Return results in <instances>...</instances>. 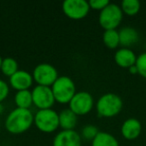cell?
I'll list each match as a JSON object with an SVG mask.
<instances>
[{"label":"cell","instance_id":"cell-1","mask_svg":"<svg viewBox=\"0 0 146 146\" xmlns=\"http://www.w3.org/2000/svg\"><path fill=\"white\" fill-rule=\"evenodd\" d=\"M34 116L29 109L16 108L8 114L5 121V128L12 134H20L31 127Z\"/></svg>","mask_w":146,"mask_h":146},{"label":"cell","instance_id":"cell-2","mask_svg":"<svg viewBox=\"0 0 146 146\" xmlns=\"http://www.w3.org/2000/svg\"><path fill=\"white\" fill-rule=\"evenodd\" d=\"M123 107L122 99L114 93H106L98 99L96 110L102 117H113L121 111Z\"/></svg>","mask_w":146,"mask_h":146},{"label":"cell","instance_id":"cell-3","mask_svg":"<svg viewBox=\"0 0 146 146\" xmlns=\"http://www.w3.org/2000/svg\"><path fill=\"white\" fill-rule=\"evenodd\" d=\"M55 101L59 103H69L75 95V84L71 78L67 76L58 77L51 87Z\"/></svg>","mask_w":146,"mask_h":146},{"label":"cell","instance_id":"cell-4","mask_svg":"<svg viewBox=\"0 0 146 146\" xmlns=\"http://www.w3.org/2000/svg\"><path fill=\"white\" fill-rule=\"evenodd\" d=\"M123 17L121 7L114 3H109L103 10L100 11L99 24L105 30H114L119 26Z\"/></svg>","mask_w":146,"mask_h":146},{"label":"cell","instance_id":"cell-5","mask_svg":"<svg viewBox=\"0 0 146 146\" xmlns=\"http://www.w3.org/2000/svg\"><path fill=\"white\" fill-rule=\"evenodd\" d=\"M34 123L40 131L51 133L59 126V114L52 109L39 110L34 116Z\"/></svg>","mask_w":146,"mask_h":146},{"label":"cell","instance_id":"cell-6","mask_svg":"<svg viewBox=\"0 0 146 146\" xmlns=\"http://www.w3.org/2000/svg\"><path fill=\"white\" fill-rule=\"evenodd\" d=\"M58 78L57 70L54 66L47 63H42L35 67L33 71V79L38 83V85L47 86L53 85Z\"/></svg>","mask_w":146,"mask_h":146},{"label":"cell","instance_id":"cell-7","mask_svg":"<svg viewBox=\"0 0 146 146\" xmlns=\"http://www.w3.org/2000/svg\"><path fill=\"white\" fill-rule=\"evenodd\" d=\"M93 107V98L91 94L85 91L75 93L69 102V109L76 115H85L89 113Z\"/></svg>","mask_w":146,"mask_h":146},{"label":"cell","instance_id":"cell-8","mask_svg":"<svg viewBox=\"0 0 146 146\" xmlns=\"http://www.w3.org/2000/svg\"><path fill=\"white\" fill-rule=\"evenodd\" d=\"M63 12L71 19H82L89 12V3L85 0H65L62 4Z\"/></svg>","mask_w":146,"mask_h":146},{"label":"cell","instance_id":"cell-9","mask_svg":"<svg viewBox=\"0 0 146 146\" xmlns=\"http://www.w3.org/2000/svg\"><path fill=\"white\" fill-rule=\"evenodd\" d=\"M33 104L39 108V110L51 109L55 102V98L53 95L52 89L47 86L38 85L32 91Z\"/></svg>","mask_w":146,"mask_h":146},{"label":"cell","instance_id":"cell-10","mask_svg":"<svg viewBox=\"0 0 146 146\" xmlns=\"http://www.w3.org/2000/svg\"><path fill=\"white\" fill-rule=\"evenodd\" d=\"M53 146H81V138L75 130H62L55 136Z\"/></svg>","mask_w":146,"mask_h":146},{"label":"cell","instance_id":"cell-11","mask_svg":"<svg viewBox=\"0 0 146 146\" xmlns=\"http://www.w3.org/2000/svg\"><path fill=\"white\" fill-rule=\"evenodd\" d=\"M33 82V76L24 70H18L10 77V84L17 91L28 90Z\"/></svg>","mask_w":146,"mask_h":146},{"label":"cell","instance_id":"cell-12","mask_svg":"<svg viewBox=\"0 0 146 146\" xmlns=\"http://www.w3.org/2000/svg\"><path fill=\"white\" fill-rule=\"evenodd\" d=\"M142 125L136 118H128L123 122L121 126V133L125 139L134 140L140 135Z\"/></svg>","mask_w":146,"mask_h":146},{"label":"cell","instance_id":"cell-13","mask_svg":"<svg viewBox=\"0 0 146 146\" xmlns=\"http://www.w3.org/2000/svg\"><path fill=\"white\" fill-rule=\"evenodd\" d=\"M114 59H115V62L118 66L122 67V68L129 69L131 66L135 65L136 60H137V56H136L135 53L131 49L121 48L116 51Z\"/></svg>","mask_w":146,"mask_h":146},{"label":"cell","instance_id":"cell-14","mask_svg":"<svg viewBox=\"0 0 146 146\" xmlns=\"http://www.w3.org/2000/svg\"><path fill=\"white\" fill-rule=\"evenodd\" d=\"M118 32H119V43L124 48L132 46L139 40V34L137 30L132 27H123Z\"/></svg>","mask_w":146,"mask_h":146},{"label":"cell","instance_id":"cell-15","mask_svg":"<svg viewBox=\"0 0 146 146\" xmlns=\"http://www.w3.org/2000/svg\"><path fill=\"white\" fill-rule=\"evenodd\" d=\"M77 124V115L70 109H64L59 114V126L63 130H73Z\"/></svg>","mask_w":146,"mask_h":146},{"label":"cell","instance_id":"cell-16","mask_svg":"<svg viewBox=\"0 0 146 146\" xmlns=\"http://www.w3.org/2000/svg\"><path fill=\"white\" fill-rule=\"evenodd\" d=\"M92 146H119L117 139L107 132H99L92 140Z\"/></svg>","mask_w":146,"mask_h":146},{"label":"cell","instance_id":"cell-17","mask_svg":"<svg viewBox=\"0 0 146 146\" xmlns=\"http://www.w3.org/2000/svg\"><path fill=\"white\" fill-rule=\"evenodd\" d=\"M15 103L17 105V108L29 109V107L33 104L32 92H30L29 90L18 91L15 95Z\"/></svg>","mask_w":146,"mask_h":146},{"label":"cell","instance_id":"cell-18","mask_svg":"<svg viewBox=\"0 0 146 146\" xmlns=\"http://www.w3.org/2000/svg\"><path fill=\"white\" fill-rule=\"evenodd\" d=\"M103 42L108 48H116L118 45H120L119 32L116 29H114V30H105V32L103 33Z\"/></svg>","mask_w":146,"mask_h":146},{"label":"cell","instance_id":"cell-19","mask_svg":"<svg viewBox=\"0 0 146 146\" xmlns=\"http://www.w3.org/2000/svg\"><path fill=\"white\" fill-rule=\"evenodd\" d=\"M121 10L128 16H133L139 12L140 2L138 0H123L121 3Z\"/></svg>","mask_w":146,"mask_h":146},{"label":"cell","instance_id":"cell-20","mask_svg":"<svg viewBox=\"0 0 146 146\" xmlns=\"http://www.w3.org/2000/svg\"><path fill=\"white\" fill-rule=\"evenodd\" d=\"M1 71L3 74L6 76H11L18 71V64H17L16 60L13 58H5L3 59L2 66H1Z\"/></svg>","mask_w":146,"mask_h":146},{"label":"cell","instance_id":"cell-21","mask_svg":"<svg viewBox=\"0 0 146 146\" xmlns=\"http://www.w3.org/2000/svg\"><path fill=\"white\" fill-rule=\"evenodd\" d=\"M135 65L137 67L138 74L146 79V52L141 53L139 56H137Z\"/></svg>","mask_w":146,"mask_h":146},{"label":"cell","instance_id":"cell-22","mask_svg":"<svg viewBox=\"0 0 146 146\" xmlns=\"http://www.w3.org/2000/svg\"><path fill=\"white\" fill-rule=\"evenodd\" d=\"M98 133H99V131H98L97 127L94 125H86L82 129V136L88 140H93Z\"/></svg>","mask_w":146,"mask_h":146},{"label":"cell","instance_id":"cell-23","mask_svg":"<svg viewBox=\"0 0 146 146\" xmlns=\"http://www.w3.org/2000/svg\"><path fill=\"white\" fill-rule=\"evenodd\" d=\"M88 3H89L90 8L101 11L109 4V1L108 0H91Z\"/></svg>","mask_w":146,"mask_h":146},{"label":"cell","instance_id":"cell-24","mask_svg":"<svg viewBox=\"0 0 146 146\" xmlns=\"http://www.w3.org/2000/svg\"><path fill=\"white\" fill-rule=\"evenodd\" d=\"M9 93V87L7 83L0 79V103L7 97Z\"/></svg>","mask_w":146,"mask_h":146},{"label":"cell","instance_id":"cell-25","mask_svg":"<svg viewBox=\"0 0 146 146\" xmlns=\"http://www.w3.org/2000/svg\"><path fill=\"white\" fill-rule=\"evenodd\" d=\"M129 72L131 73V74H138V70H137V67H136V65H133V66L130 67Z\"/></svg>","mask_w":146,"mask_h":146},{"label":"cell","instance_id":"cell-26","mask_svg":"<svg viewBox=\"0 0 146 146\" xmlns=\"http://www.w3.org/2000/svg\"><path fill=\"white\" fill-rule=\"evenodd\" d=\"M3 110H4V106H3L2 104L0 103V114L2 113V112H3Z\"/></svg>","mask_w":146,"mask_h":146},{"label":"cell","instance_id":"cell-27","mask_svg":"<svg viewBox=\"0 0 146 146\" xmlns=\"http://www.w3.org/2000/svg\"><path fill=\"white\" fill-rule=\"evenodd\" d=\"M2 62H3V59L0 56V69H1V66H2Z\"/></svg>","mask_w":146,"mask_h":146}]
</instances>
